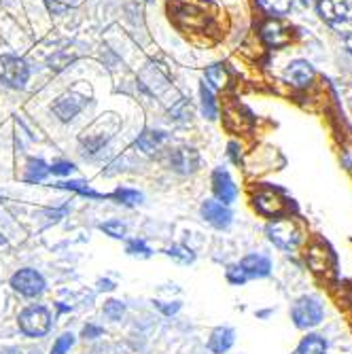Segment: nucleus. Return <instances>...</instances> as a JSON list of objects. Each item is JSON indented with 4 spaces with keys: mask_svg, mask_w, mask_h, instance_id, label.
<instances>
[{
    "mask_svg": "<svg viewBox=\"0 0 352 354\" xmlns=\"http://www.w3.org/2000/svg\"><path fill=\"white\" fill-rule=\"evenodd\" d=\"M19 329L30 337H41L51 329V314L43 306H30L19 314Z\"/></svg>",
    "mask_w": 352,
    "mask_h": 354,
    "instance_id": "f257e3e1",
    "label": "nucleus"
},
{
    "mask_svg": "<svg viewBox=\"0 0 352 354\" xmlns=\"http://www.w3.org/2000/svg\"><path fill=\"white\" fill-rule=\"evenodd\" d=\"M268 236L282 250H293L302 242V234H299L297 225L291 218H280V221L270 223L268 225Z\"/></svg>",
    "mask_w": 352,
    "mask_h": 354,
    "instance_id": "f03ea898",
    "label": "nucleus"
},
{
    "mask_svg": "<svg viewBox=\"0 0 352 354\" xmlns=\"http://www.w3.org/2000/svg\"><path fill=\"white\" fill-rule=\"evenodd\" d=\"M293 320L299 329L316 327L323 320V306L314 297H302L293 306Z\"/></svg>",
    "mask_w": 352,
    "mask_h": 354,
    "instance_id": "7ed1b4c3",
    "label": "nucleus"
},
{
    "mask_svg": "<svg viewBox=\"0 0 352 354\" xmlns=\"http://www.w3.org/2000/svg\"><path fill=\"white\" fill-rule=\"evenodd\" d=\"M11 286L26 297H37L45 291V280L35 270H19L11 278Z\"/></svg>",
    "mask_w": 352,
    "mask_h": 354,
    "instance_id": "20e7f679",
    "label": "nucleus"
},
{
    "mask_svg": "<svg viewBox=\"0 0 352 354\" xmlns=\"http://www.w3.org/2000/svg\"><path fill=\"white\" fill-rule=\"evenodd\" d=\"M30 79V68L28 64L19 57H13V55H5L3 57V81L9 85V87H15V89H21Z\"/></svg>",
    "mask_w": 352,
    "mask_h": 354,
    "instance_id": "39448f33",
    "label": "nucleus"
},
{
    "mask_svg": "<svg viewBox=\"0 0 352 354\" xmlns=\"http://www.w3.org/2000/svg\"><path fill=\"white\" fill-rule=\"evenodd\" d=\"M83 106H85V98H83V95L71 91V93L59 95V98L53 102V113L59 117V121L68 123V121H73L83 111Z\"/></svg>",
    "mask_w": 352,
    "mask_h": 354,
    "instance_id": "423d86ee",
    "label": "nucleus"
},
{
    "mask_svg": "<svg viewBox=\"0 0 352 354\" xmlns=\"http://www.w3.org/2000/svg\"><path fill=\"white\" fill-rule=\"evenodd\" d=\"M306 261L310 266V270L314 274H327L333 266V254L331 250L321 244V242H316L308 248V254H306Z\"/></svg>",
    "mask_w": 352,
    "mask_h": 354,
    "instance_id": "0eeeda50",
    "label": "nucleus"
},
{
    "mask_svg": "<svg viewBox=\"0 0 352 354\" xmlns=\"http://www.w3.org/2000/svg\"><path fill=\"white\" fill-rule=\"evenodd\" d=\"M212 191L223 204H232L238 196V189H236L232 176L223 168L214 170V174H212Z\"/></svg>",
    "mask_w": 352,
    "mask_h": 354,
    "instance_id": "6e6552de",
    "label": "nucleus"
},
{
    "mask_svg": "<svg viewBox=\"0 0 352 354\" xmlns=\"http://www.w3.org/2000/svg\"><path fill=\"white\" fill-rule=\"evenodd\" d=\"M254 208L266 216H280L284 212V202L274 191H261L254 198Z\"/></svg>",
    "mask_w": 352,
    "mask_h": 354,
    "instance_id": "1a4fd4ad",
    "label": "nucleus"
},
{
    "mask_svg": "<svg viewBox=\"0 0 352 354\" xmlns=\"http://www.w3.org/2000/svg\"><path fill=\"white\" fill-rule=\"evenodd\" d=\"M202 216L219 230L230 227V223H232V212L219 202H204L202 204Z\"/></svg>",
    "mask_w": 352,
    "mask_h": 354,
    "instance_id": "9d476101",
    "label": "nucleus"
},
{
    "mask_svg": "<svg viewBox=\"0 0 352 354\" xmlns=\"http://www.w3.org/2000/svg\"><path fill=\"white\" fill-rule=\"evenodd\" d=\"M318 13L329 24H342L348 15L346 0H318Z\"/></svg>",
    "mask_w": 352,
    "mask_h": 354,
    "instance_id": "9b49d317",
    "label": "nucleus"
},
{
    "mask_svg": "<svg viewBox=\"0 0 352 354\" xmlns=\"http://www.w3.org/2000/svg\"><path fill=\"white\" fill-rule=\"evenodd\" d=\"M170 164L176 172L180 174H189L194 172L200 164V157L194 149H176L170 157Z\"/></svg>",
    "mask_w": 352,
    "mask_h": 354,
    "instance_id": "f8f14e48",
    "label": "nucleus"
},
{
    "mask_svg": "<svg viewBox=\"0 0 352 354\" xmlns=\"http://www.w3.org/2000/svg\"><path fill=\"white\" fill-rule=\"evenodd\" d=\"M284 77H286V81H289L291 85H295V87H308L312 77H314V71H312V66H310L308 62L297 59V62L289 64V68H286Z\"/></svg>",
    "mask_w": 352,
    "mask_h": 354,
    "instance_id": "ddd939ff",
    "label": "nucleus"
},
{
    "mask_svg": "<svg viewBox=\"0 0 352 354\" xmlns=\"http://www.w3.org/2000/svg\"><path fill=\"white\" fill-rule=\"evenodd\" d=\"M240 268L244 270V274H246L248 278H250V276H254V278H263V276L270 274L272 263L266 259V257H261V254H248L246 259L240 263Z\"/></svg>",
    "mask_w": 352,
    "mask_h": 354,
    "instance_id": "4468645a",
    "label": "nucleus"
},
{
    "mask_svg": "<svg viewBox=\"0 0 352 354\" xmlns=\"http://www.w3.org/2000/svg\"><path fill=\"white\" fill-rule=\"evenodd\" d=\"M261 37L270 47H282L289 43V32H286L278 21H268L261 30Z\"/></svg>",
    "mask_w": 352,
    "mask_h": 354,
    "instance_id": "2eb2a0df",
    "label": "nucleus"
},
{
    "mask_svg": "<svg viewBox=\"0 0 352 354\" xmlns=\"http://www.w3.org/2000/svg\"><path fill=\"white\" fill-rule=\"evenodd\" d=\"M232 346H234V331H232V329H228V327H219V329L212 331L210 342H208V348H210L214 354H225Z\"/></svg>",
    "mask_w": 352,
    "mask_h": 354,
    "instance_id": "dca6fc26",
    "label": "nucleus"
},
{
    "mask_svg": "<svg viewBox=\"0 0 352 354\" xmlns=\"http://www.w3.org/2000/svg\"><path fill=\"white\" fill-rule=\"evenodd\" d=\"M168 140V134L164 132H155V130H149V132H142L140 138L136 140L138 149L145 151V153H155L162 149V145Z\"/></svg>",
    "mask_w": 352,
    "mask_h": 354,
    "instance_id": "f3484780",
    "label": "nucleus"
},
{
    "mask_svg": "<svg viewBox=\"0 0 352 354\" xmlns=\"http://www.w3.org/2000/svg\"><path fill=\"white\" fill-rule=\"evenodd\" d=\"M327 352V342L321 335H308L302 339L297 354H325Z\"/></svg>",
    "mask_w": 352,
    "mask_h": 354,
    "instance_id": "a211bd4d",
    "label": "nucleus"
},
{
    "mask_svg": "<svg viewBox=\"0 0 352 354\" xmlns=\"http://www.w3.org/2000/svg\"><path fill=\"white\" fill-rule=\"evenodd\" d=\"M49 174V168L45 162H41V159H32V162L28 164V172H26V180L30 183H41L45 180V176Z\"/></svg>",
    "mask_w": 352,
    "mask_h": 354,
    "instance_id": "6ab92c4d",
    "label": "nucleus"
},
{
    "mask_svg": "<svg viewBox=\"0 0 352 354\" xmlns=\"http://www.w3.org/2000/svg\"><path fill=\"white\" fill-rule=\"evenodd\" d=\"M206 81L210 83V87L221 89L223 85L228 83V71L223 68V66H219V64H214V66H210L206 71Z\"/></svg>",
    "mask_w": 352,
    "mask_h": 354,
    "instance_id": "aec40b11",
    "label": "nucleus"
},
{
    "mask_svg": "<svg viewBox=\"0 0 352 354\" xmlns=\"http://www.w3.org/2000/svg\"><path fill=\"white\" fill-rule=\"evenodd\" d=\"M200 95H202V111H204V115L208 119H216V102H214V95H212L210 87L202 85Z\"/></svg>",
    "mask_w": 352,
    "mask_h": 354,
    "instance_id": "412c9836",
    "label": "nucleus"
},
{
    "mask_svg": "<svg viewBox=\"0 0 352 354\" xmlns=\"http://www.w3.org/2000/svg\"><path fill=\"white\" fill-rule=\"evenodd\" d=\"M170 119L176 121V123H187L191 119V104L189 100H178L172 109H170Z\"/></svg>",
    "mask_w": 352,
    "mask_h": 354,
    "instance_id": "4be33fe9",
    "label": "nucleus"
},
{
    "mask_svg": "<svg viewBox=\"0 0 352 354\" xmlns=\"http://www.w3.org/2000/svg\"><path fill=\"white\" fill-rule=\"evenodd\" d=\"M259 3H261V7L268 9L270 13H274V15H284L286 11L291 9L293 0H259Z\"/></svg>",
    "mask_w": 352,
    "mask_h": 354,
    "instance_id": "5701e85b",
    "label": "nucleus"
},
{
    "mask_svg": "<svg viewBox=\"0 0 352 354\" xmlns=\"http://www.w3.org/2000/svg\"><path fill=\"white\" fill-rule=\"evenodd\" d=\"M45 3H47V9H49L51 13L62 15V13H66L68 9L81 5L83 0H45Z\"/></svg>",
    "mask_w": 352,
    "mask_h": 354,
    "instance_id": "b1692460",
    "label": "nucleus"
},
{
    "mask_svg": "<svg viewBox=\"0 0 352 354\" xmlns=\"http://www.w3.org/2000/svg\"><path fill=\"white\" fill-rule=\"evenodd\" d=\"M113 198L123 202V204H127V206H134V204H138L142 200V196H140L138 191H134V189H117L113 193Z\"/></svg>",
    "mask_w": 352,
    "mask_h": 354,
    "instance_id": "393cba45",
    "label": "nucleus"
},
{
    "mask_svg": "<svg viewBox=\"0 0 352 354\" xmlns=\"http://www.w3.org/2000/svg\"><path fill=\"white\" fill-rule=\"evenodd\" d=\"M59 189H71V191H79L81 196H89V198H98V193H93L83 180H71V183H59Z\"/></svg>",
    "mask_w": 352,
    "mask_h": 354,
    "instance_id": "a878e982",
    "label": "nucleus"
},
{
    "mask_svg": "<svg viewBox=\"0 0 352 354\" xmlns=\"http://www.w3.org/2000/svg\"><path fill=\"white\" fill-rule=\"evenodd\" d=\"M75 344V337H73V333H64L55 344H53V348H51V354H66L68 350H71V346Z\"/></svg>",
    "mask_w": 352,
    "mask_h": 354,
    "instance_id": "bb28decb",
    "label": "nucleus"
},
{
    "mask_svg": "<svg viewBox=\"0 0 352 354\" xmlns=\"http://www.w3.org/2000/svg\"><path fill=\"white\" fill-rule=\"evenodd\" d=\"M170 257H174V259H178L180 263H191L196 259V254L191 252L189 248H183V246H172L170 250H166Z\"/></svg>",
    "mask_w": 352,
    "mask_h": 354,
    "instance_id": "cd10ccee",
    "label": "nucleus"
},
{
    "mask_svg": "<svg viewBox=\"0 0 352 354\" xmlns=\"http://www.w3.org/2000/svg\"><path fill=\"white\" fill-rule=\"evenodd\" d=\"M123 304L121 301H115V299H111V301H106V306H104V316L106 318H111V320H119L121 316H123Z\"/></svg>",
    "mask_w": 352,
    "mask_h": 354,
    "instance_id": "c85d7f7f",
    "label": "nucleus"
},
{
    "mask_svg": "<svg viewBox=\"0 0 352 354\" xmlns=\"http://www.w3.org/2000/svg\"><path fill=\"white\" fill-rule=\"evenodd\" d=\"M102 232H106L113 238H123L125 236V225H121L117 221H111V223H104L102 225Z\"/></svg>",
    "mask_w": 352,
    "mask_h": 354,
    "instance_id": "c756f323",
    "label": "nucleus"
},
{
    "mask_svg": "<svg viewBox=\"0 0 352 354\" xmlns=\"http://www.w3.org/2000/svg\"><path fill=\"white\" fill-rule=\"evenodd\" d=\"M246 278H248V276L244 274V270H242L240 266H230V268H228V280H230L232 284H242Z\"/></svg>",
    "mask_w": 352,
    "mask_h": 354,
    "instance_id": "7c9ffc66",
    "label": "nucleus"
},
{
    "mask_svg": "<svg viewBox=\"0 0 352 354\" xmlns=\"http://www.w3.org/2000/svg\"><path fill=\"white\" fill-rule=\"evenodd\" d=\"M127 252H130V254H145V257L151 254L149 246L142 240H132L130 244H127Z\"/></svg>",
    "mask_w": 352,
    "mask_h": 354,
    "instance_id": "2f4dec72",
    "label": "nucleus"
},
{
    "mask_svg": "<svg viewBox=\"0 0 352 354\" xmlns=\"http://www.w3.org/2000/svg\"><path fill=\"white\" fill-rule=\"evenodd\" d=\"M75 170V166L71 164V162H55L51 168H49V172H53V174H59V176H64V174H71Z\"/></svg>",
    "mask_w": 352,
    "mask_h": 354,
    "instance_id": "473e14b6",
    "label": "nucleus"
},
{
    "mask_svg": "<svg viewBox=\"0 0 352 354\" xmlns=\"http://www.w3.org/2000/svg\"><path fill=\"white\" fill-rule=\"evenodd\" d=\"M155 306L159 308V310H162L164 314H176L178 310H180V304H172V306H166V304H162V301H155Z\"/></svg>",
    "mask_w": 352,
    "mask_h": 354,
    "instance_id": "72a5a7b5",
    "label": "nucleus"
},
{
    "mask_svg": "<svg viewBox=\"0 0 352 354\" xmlns=\"http://www.w3.org/2000/svg\"><path fill=\"white\" fill-rule=\"evenodd\" d=\"M83 335H85V337H89V339H93V337L102 335V329H100V327H93V325H89V327H85V329H83Z\"/></svg>",
    "mask_w": 352,
    "mask_h": 354,
    "instance_id": "f704fd0d",
    "label": "nucleus"
},
{
    "mask_svg": "<svg viewBox=\"0 0 352 354\" xmlns=\"http://www.w3.org/2000/svg\"><path fill=\"white\" fill-rule=\"evenodd\" d=\"M230 153H232V159H234V162L238 164V162H240V157H238V147H236L234 142L230 145Z\"/></svg>",
    "mask_w": 352,
    "mask_h": 354,
    "instance_id": "c9c22d12",
    "label": "nucleus"
},
{
    "mask_svg": "<svg viewBox=\"0 0 352 354\" xmlns=\"http://www.w3.org/2000/svg\"><path fill=\"white\" fill-rule=\"evenodd\" d=\"M346 49L352 53V32H348V35H346Z\"/></svg>",
    "mask_w": 352,
    "mask_h": 354,
    "instance_id": "e433bc0d",
    "label": "nucleus"
},
{
    "mask_svg": "<svg viewBox=\"0 0 352 354\" xmlns=\"http://www.w3.org/2000/svg\"><path fill=\"white\" fill-rule=\"evenodd\" d=\"M0 354H21V352H19V350H15V348H9V350H3Z\"/></svg>",
    "mask_w": 352,
    "mask_h": 354,
    "instance_id": "4c0bfd02",
    "label": "nucleus"
},
{
    "mask_svg": "<svg viewBox=\"0 0 352 354\" xmlns=\"http://www.w3.org/2000/svg\"><path fill=\"white\" fill-rule=\"evenodd\" d=\"M0 244H5V238H0Z\"/></svg>",
    "mask_w": 352,
    "mask_h": 354,
    "instance_id": "58836bf2",
    "label": "nucleus"
},
{
    "mask_svg": "<svg viewBox=\"0 0 352 354\" xmlns=\"http://www.w3.org/2000/svg\"><path fill=\"white\" fill-rule=\"evenodd\" d=\"M302 3H304V5H308V0H302Z\"/></svg>",
    "mask_w": 352,
    "mask_h": 354,
    "instance_id": "ea45409f",
    "label": "nucleus"
}]
</instances>
